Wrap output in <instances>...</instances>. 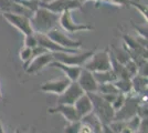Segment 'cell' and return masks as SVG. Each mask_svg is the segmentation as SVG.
<instances>
[{
	"instance_id": "cell-22",
	"label": "cell",
	"mask_w": 148,
	"mask_h": 133,
	"mask_svg": "<svg viewBox=\"0 0 148 133\" xmlns=\"http://www.w3.org/2000/svg\"><path fill=\"white\" fill-rule=\"evenodd\" d=\"M99 94H119V91L113 83H105V84H99L97 92Z\"/></svg>"
},
{
	"instance_id": "cell-20",
	"label": "cell",
	"mask_w": 148,
	"mask_h": 133,
	"mask_svg": "<svg viewBox=\"0 0 148 133\" xmlns=\"http://www.w3.org/2000/svg\"><path fill=\"white\" fill-rule=\"evenodd\" d=\"M114 85L117 88L119 91V93L125 95H130V93L133 92V87H132V80H127V79H117Z\"/></svg>"
},
{
	"instance_id": "cell-34",
	"label": "cell",
	"mask_w": 148,
	"mask_h": 133,
	"mask_svg": "<svg viewBox=\"0 0 148 133\" xmlns=\"http://www.w3.org/2000/svg\"><path fill=\"white\" fill-rule=\"evenodd\" d=\"M16 133H20V131H19V130H17V131H16Z\"/></svg>"
},
{
	"instance_id": "cell-21",
	"label": "cell",
	"mask_w": 148,
	"mask_h": 133,
	"mask_svg": "<svg viewBox=\"0 0 148 133\" xmlns=\"http://www.w3.org/2000/svg\"><path fill=\"white\" fill-rule=\"evenodd\" d=\"M113 48H114V50L111 51L113 57L115 58L121 64L125 65V64L130 60V54H128V52L125 50V49H119V48H115V47H113Z\"/></svg>"
},
{
	"instance_id": "cell-7",
	"label": "cell",
	"mask_w": 148,
	"mask_h": 133,
	"mask_svg": "<svg viewBox=\"0 0 148 133\" xmlns=\"http://www.w3.org/2000/svg\"><path fill=\"white\" fill-rule=\"evenodd\" d=\"M39 7H43L52 12L61 14L65 11H72L74 9H80L82 5L76 0H54L49 3H39Z\"/></svg>"
},
{
	"instance_id": "cell-26",
	"label": "cell",
	"mask_w": 148,
	"mask_h": 133,
	"mask_svg": "<svg viewBox=\"0 0 148 133\" xmlns=\"http://www.w3.org/2000/svg\"><path fill=\"white\" fill-rule=\"evenodd\" d=\"M20 57H21V60H22L25 64V68H27L28 64H29V62H30V59H31V49L30 48H25V47H23L22 50H21V52H20Z\"/></svg>"
},
{
	"instance_id": "cell-1",
	"label": "cell",
	"mask_w": 148,
	"mask_h": 133,
	"mask_svg": "<svg viewBox=\"0 0 148 133\" xmlns=\"http://www.w3.org/2000/svg\"><path fill=\"white\" fill-rule=\"evenodd\" d=\"M59 20H60V14L52 12L43 7H39L33 12L30 22L34 33L47 34L48 32L58 27Z\"/></svg>"
},
{
	"instance_id": "cell-25",
	"label": "cell",
	"mask_w": 148,
	"mask_h": 133,
	"mask_svg": "<svg viewBox=\"0 0 148 133\" xmlns=\"http://www.w3.org/2000/svg\"><path fill=\"white\" fill-rule=\"evenodd\" d=\"M25 48H30V49H33V48L38 47V40L34 33L30 34V36H25Z\"/></svg>"
},
{
	"instance_id": "cell-18",
	"label": "cell",
	"mask_w": 148,
	"mask_h": 133,
	"mask_svg": "<svg viewBox=\"0 0 148 133\" xmlns=\"http://www.w3.org/2000/svg\"><path fill=\"white\" fill-rule=\"evenodd\" d=\"M132 87L137 96L147 94V78L138 74L135 76L134 78H132Z\"/></svg>"
},
{
	"instance_id": "cell-29",
	"label": "cell",
	"mask_w": 148,
	"mask_h": 133,
	"mask_svg": "<svg viewBox=\"0 0 148 133\" xmlns=\"http://www.w3.org/2000/svg\"><path fill=\"white\" fill-rule=\"evenodd\" d=\"M119 133H135V131L132 130V129H130L128 127H126V123H125V127L122 129V131H121Z\"/></svg>"
},
{
	"instance_id": "cell-19",
	"label": "cell",
	"mask_w": 148,
	"mask_h": 133,
	"mask_svg": "<svg viewBox=\"0 0 148 133\" xmlns=\"http://www.w3.org/2000/svg\"><path fill=\"white\" fill-rule=\"evenodd\" d=\"M93 76L95 78L97 84H105V83H113L117 80L116 74L113 72V70L102 71V72H94Z\"/></svg>"
},
{
	"instance_id": "cell-9",
	"label": "cell",
	"mask_w": 148,
	"mask_h": 133,
	"mask_svg": "<svg viewBox=\"0 0 148 133\" xmlns=\"http://www.w3.org/2000/svg\"><path fill=\"white\" fill-rule=\"evenodd\" d=\"M84 94V91L81 89L77 82H71L66 90L59 95L58 98V104H66V105H74L76 100L81 95Z\"/></svg>"
},
{
	"instance_id": "cell-12",
	"label": "cell",
	"mask_w": 148,
	"mask_h": 133,
	"mask_svg": "<svg viewBox=\"0 0 148 133\" xmlns=\"http://www.w3.org/2000/svg\"><path fill=\"white\" fill-rule=\"evenodd\" d=\"M0 11L2 13H14V14H21L28 18H31L33 16V11L21 6L19 3H16L11 0H0Z\"/></svg>"
},
{
	"instance_id": "cell-23",
	"label": "cell",
	"mask_w": 148,
	"mask_h": 133,
	"mask_svg": "<svg viewBox=\"0 0 148 133\" xmlns=\"http://www.w3.org/2000/svg\"><path fill=\"white\" fill-rule=\"evenodd\" d=\"M126 98H127V95H125V94H122V93L117 94V96L115 98L114 102L112 103V108H113V110H114L115 112L118 111L119 109L123 107L125 101H126Z\"/></svg>"
},
{
	"instance_id": "cell-4",
	"label": "cell",
	"mask_w": 148,
	"mask_h": 133,
	"mask_svg": "<svg viewBox=\"0 0 148 133\" xmlns=\"http://www.w3.org/2000/svg\"><path fill=\"white\" fill-rule=\"evenodd\" d=\"M94 51H85V52H75V53H63V52H56L53 53L54 61L60 63L72 65V67H82L86 62L90 58L92 57Z\"/></svg>"
},
{
	"instance_id": "cell-28",
	"label": "cell",
	"mask_w": 148,
	"mask_h": 133,
	"mask_svg": "<svg viewBox=\"0 0 148 133\" xmlns=\"http://www.w3.org/2000/svg\"><path fill=\"white\" fill-rule=\"evenodd\" d=\"M102 133H115V132L108 125H103L102 127Z\"/></svg>"
},
{
	"instance_id": "cell-30",
	"label": "cell",
	"mask_w": 148,
	"mask_h": 133,
	"mask_svg": "<svg viewBox=\"0 0 148 133\" xmlns=\"http://www.w3.org/2000/svg\"><path fill=\"white\" fill-rule=\"evenodd\" d=\"M52 1H54V0H39V3H49Z\"/></svg>"
},
{
	"instance_id": "cell-15",
	"label": "cell",
	"mask_w": 148,
	"mask_h": 133,
	"mask_svg": "<svg viewBox=\"0 0 148 133\" xmlns=\"http://www.w3.org/2000/svg\"><path fill=\"white\" fill-rule=\"evenodd\" d=\"M50 113H61L66 120L72 123V122H79L81 118L76 112L74 105H66V104H58L56 108H52L49 110Z\"/></svg>"
},
{
	"instance_id": "cell-10",
	"label": "cell",
	"mask_w": 148,
	"mask_h": 133,
	"mask_svg": "<svg viewBox=\"0 0 148 133\" xmlns=\"http://www.w3.org/2000/svg\"><path fill=\"white\" fill-rule=\"evenodd\" d=\"M3 17L8 20V22L13 27H16L18 30L23 32L25 36L33 34V29L31 27L30 18L21 16V14H14V13H3Z\"/></svg>"
},
{
	"instance_id": "cell-2",
	"label": "cell",
	"mask_w": 148,
	"mask_h": 133,
	"mask_svg": "<svg viewBox=\"0 0 148 133\" xmlns=\"http://www.w3.org/2000/svg\"><path fill=\"white\" fill-rule=\"evenodd\" d=\"M86 94H88L92 101V112L99 118L101 123L103 125H108L111 122H113L115 111L113 110L111 104L105 101L99 93H86Z\"/></svg>"
},
{
	"instance_id": "cell-33",
	"label": "cell",
	"mask_w": 148,
	"mask_h": 133,
	"mask_svg": "<svg viewBox=\"0 0 148 133\" xmlns=\"http://www.w3.org/2000/svg\"><path fill=\"white\" fill-rule=\"evenodd\" d=\"M2 99V95H1V91H0V100Z\"/></svg>"
},
{
	"instance_id": "cell-17",
	"label": "cell",
	"mask_w": 148,
	"mask_h": 133,
	"mask_svg": "<svg viewBox=\"0 0 148 133\" xmlns=\"http://www.w3.org/2000/svg\"><path fill=\"white\" fill-rule=\"evenodd\" d=\"M50 65L56 67V68H59L60 70H62V71L65 73L66 78H68L71 82H76V81H77V79H79V76H80L81 70H82V68H80V67L66 65V64L60 63V62H56V61L51 62Z\"/></svg>"
},
{
	"instance_id": "cell-31",
	"label": "cell",
	"mask_w": 148,
	"mask_h": 133,
	"mask_svg": "<svg viewBox=\"0 0 148 133\" xmlns=\"http://www.w3.org/2000/svg\"><path fill=\"white\" fill-rule=\"evenodd\" d=\"M76 1H79V2H80L81 5H82L83 2H85V1H87V0H76Z\"/></svg>"
},
{
	"instance_id": "cell-14",
	"label": "cell",
	"mask_w": 148,
	"mask_h": 133,
	"mask_svg": "<svg viewBox=\"0 0 148 133\" xmlns=\"http://www.w3.org/2000/svg\"><path fill=\"white\" fill-rule=\"evenodd\" d=\"M53 61H54L53 53L52 52H45L43 54L34 58L29 63V65L25 68V70H27L28 73H36L38 71L43 69L45 65L51 64V62H53Z\"/></svg>"
},
{
	"instance_id": "cell-32",
	"label": "cell",
	"mask_w": 148,
	"mask_h": 133,
	"mask_svg": "<svg viewBox=\"0 0 148 133\" xmlns=\"http://www.w3.org/2000/svg\"><path fill=\"white\" fill-rule=\"evenodd\" d=\"M0 133H3V130H2V125H1V123H0Z\"/></svg>"
},
{
	"instance_id": "cell-16",
	"label": "cell",
	"mask_w": 148,
	"mask_h": 133,
	"mask_svg": "<svg viewBox=\"0 0 148 133\" xmlns=\"http://www.w3.org/2000/svg\"><path fill=\"white\" fill-rule=\"evenodd\" d=\"M74 108H75V110H76V112H77L81 119L83 116L91 113L93 110V105L88 94L84 93L83 95H81L80 98L76 100V102L74 103Z\"/></svg>"
},
{
	"instance_id": "cell-27",
	"label": "cell",
	"mask_w": 148,
	"mask_h": 133,
	"mask_svg": "<svg viewBox=\"0 0 148 133\" xmlns=\"http://www.w3.org/2000/svg\"><path fill=\"white\" fill-rule=\"evenodd\" d=\"M80 121L79 122H72L70 123L68 127H65L64 133H79L80 131Z\"/></svg>"
},
{
	"instance_id": "cell-3",
	"label": "cell",
	"mask_w": 148,
	"mask_h": 133,
	"mask_svg": "<svg viewBox=\"0 0 148 133\" xmlns=\"http://www.w3.org/2000/svg\"><path fill=\"white\" fill-rule=\"evenodd\" d=\"M83 69L87 70L90 72H102L111 70V60H110V51H99L94 52L92 57L87 60L83 65Z\"/></svg>"
},
{
	"instance_id": "cell-11",
	"label": "cell",
	"mask_w": 148,
	"mask_h": 133,
	"mask_svg": "<svg viewBox=\"0 0 148 133\" xmlns=\"http://www.w3.org/2000/svg\"><path fill=\"white\" fill-rule=\"evenodd\" d=\"M76 82L81 87V89L84 91V93H96L97 92L99 84L96 82L93 73L83 68L81 70L80 76Z\"/></svg>"
},
{
	"instance_id": "cell-24",
	"label": "cell",
	"mask_w": 148,
	"mask_h": 133,
	"mask_svg": "<svg viewBox=\"0 0 148 133\" xmlns=\"http://www.w3.org/2000/svg\"><path fill=\"white\" fill-rule=\"evenodd\" d=\"M124 67H125L126 71L128 72V74L130 76V78H134L135 76H137V73H138V65H137L132 59H130V61L125 64Z\"/></svg>"
},
{
	"instance_id": "cell-6",
	"label": "cell",
	"mask_w": 148,
	"mask_h": 133,
	"mask_svg": "<svg viewBox=\"0 0 148 133\" xmlns=\"http://www.w3.org/2000/svg\"><path fill=\"white\" fill-rule=\"evenodd\" d=\"M48 38H50L52 41H54L56 44L61 45L65 49H70V50H76L82 45V42L79 41V40H74V39H71L70 37L66 36L65 32L61 31L58 27L54 28L53 30H51L50 32L47 33Z\"/></svg>"
},
{
	"instance_id": "cell-8",
	"label": "cell",
	"mask_w": 148,
	"mask_h": 133,
	"mask_svg": "<svg viewBox=\"0 0 148 133\" xmlns=\"http://www.w3.org/2000/svg\"><path fill=\"white\" fill-rule=\"evenodd\" d=\"M59 23L64 29V31L70 32V33H74V32L79 31H88L94 29L93 25H81V23H76L74 22L72 19V12L71 11H65L60 14V20Z\"/></svg>"
},
{
	"instance_id": "cell-5",
	"label": "cell",
	"mask_w": 148,
	"mask_h": 133,
	"mask_svg": "<svg viewBox=\"0 0 148 133\" xmlns=\"http://www.w3.org/2000/svg\"><path fill=\"white\" fill-rule=\"evenodd\" d=\"M139 105V96L127 95L124 105L115 112L114 121H127L137 115V109Z\"/></svg>"
},
{
	"instance_id": "cell-13",
	"label": "cell",
	"mask_w": 148,
	"mask_h": 133,
	"mask_svg": "<svg viewBox=\"0 0 148 133\" xmlns=\"http://www.w3.org/2000/svg\"><path fill=\"white\" fill-rule=\"evenodd\" d=\"M70 83H71V81L65 76V78L51 80V81L43 83L40 89L44 92H51V93H54V94L61 95L70 85Z\"/></svg>"
}]
</instances>
